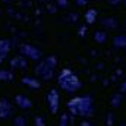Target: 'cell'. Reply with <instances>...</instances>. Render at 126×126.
I'll return each instance as SVG.
<instances>
[{"mask_svg":"<svg viewBox=\"0 0 126 126\" xmlns=\"http://www.w3.org/2000/svg\"><path fill=\"white\" fill-rule=\"evenodd\" d=\"M67 109L70 110V113L73 116H82V117H87V116H91L93 114V98L90 95H85V97H75L72 100L67 101Z\"/></svg>","mask_w":126,"mask_h":126,"instance_id":"6da1fadb","label":"cell"},{"mask_svg":"<svg viewBox=\"0 0 126 126\" xmlns=\"http://www.w3.org/2000/svg\"><path fill=\"white\" fill-rule=\"evenodd\" d=\"M57 82H59L60 88L66 93H76L82 87V82L79 81V78L75 73H72V70H69V69H63L60 72Z\"/></svg>","mask_w":126,"mask_h":126,"instance_id":"7a4b0ae2","label":"cell"},{"mask_svg":"<svg viewBox=\"0 0 126 126\" xmlns=\"http://www.w3.org/2000/svg\"><path fill=\"white\" fill-rule=\"evenodd\" d=\"M56 57L54 56H50L44 60L38 63L35 66V75L43 78V79H51L53 78V73H54V69H56Z\"/></svg>","mask_w":126,"mask_h":126,"instance_id":"3957f363","label":"cell"},{"mask_svg":"<svg viewBox=\"0 0 126 126\" xmlns=\"http://www.w3.org/2000/svg\"><path fill=\"white\" fill-rule=\"evenodd\" d=\"M59 103H60V97H59L57 90H50L48 94H47V104H48L51 113H57Z\"/></svg>","mask_w":126,"mask_h":126,"instance_id":"277c9868","label":"cell"},{"mask_svg":"<svg viewBox=\"0 0 126 126\" xmlns=\"http://www.w3.org/2000/svg\"><path fill=\"white\" fill-rule=\"evenodd\" d=\"M19 50H21V54H22L24 57H28V59H31V60H37V59L41 57V51H40L38 48L32 47V46H28V44L21 46Z\"/></svg>","mask_w":126,"mask_h":126,"instance_id":"5b68a950","label":"cell"},{"mask_svg":"<svg viewBox=\"0 0 126 126\" xmlns=\"http://www.w3.org/2000/svg\"><path fill=\"white\" fill-rule=\"evenodd\" d=\"M12 104L6 100V98H1L0 100V119H7L12 116Z\"/></svg>","mask_w":126,"mask_h":126,"instance_id":"8992f818","label":"cell"},{"mask_svg":"<svg viewBox=\"0 0 126 126\" xmlns=\"http://www.w3.org/2000/svg\"><path fill=\"white\" fill-rule=\"evenodd\" d=\"M15 103H16V106L21 107V109H31L32 107V101L28 97H25V95H22V94H19V95L15 97Z\"/></svg>","mask_w":126,"mask_h":126,"instance_id":"52a82bcc","label":"cell"},{"mask_svg":"<svg viewBox=\"0 0 126 126\" xmlns=\"http://www.w3.org/2000/svg\"><path fill=\"white\" fill-rule=\"evenodd\" d=\"M10 66H12V67H19V69H25V67H27V60H25V57H24L22 54H21V56H16V57L12 59Z\"/></svg>","mask_w":126,"mask_h":126,"instance_id":"ba28073f","label":"cell"},{"mask_svg":"<svg viewBox=\"0 0 126 126\" xmlns=\"http://www.w3.org/2000/svg\"><path fill=\"white\" fill-rule=\"evenodd\" d=\"M7 51H9V41H7V40L0 41V62L6 57Z\"/></svg>","mask_w":126,"mask_h":126,"instance_id":"9c48e42d","label":"cell"},{"mask_svg":"<svg viewBox=\"0 0 126 126\" xmlns=\"http://www.w3.org/2000/svg\"><path fill=\"white\" fill-rule=\"evenodd\" d=\"M94 40H95V43H98V44H104L107 41V32L106 31H95Z\"/></svg>","mask_w":126,"mask_h":126,"instance_id":"30bf717a","label":"cell"},{"mask_svg":"<svg viewBox=\"0 0 126 126\" xmlns=\"http://www.w3.org/2000/svg\"><path fill=\"white\" fill-rule=\"evenodd\" d=\"M113 44L116 48H123L126 47V35H119L113 40Z\"/></svg>","mask_w":126,"mask_h":126,"instance_id":"8fae6325","label":"cell"},{"mask_svg":"<svg viewBox=\"0 0 126 126\" xmlns=\"http://www.w3.org/2000/svg\"><path fill=\"white\" fill-rule=\"evenodd\" d=\"M22 84H25V85H28L31 88H40V82L37 79H32V78H24Z\"/></svg>","mask_w":126,"mask_h":126,"instance_id":"7c38bea8","label":"cell"},{"mask_svg":"<svg viewBox=\"0 0 126 126\" xmlns=\"http://www.w3.org/2000/svg\"><path fill=\"white\" fill-rule=\"evenodd\" d=\"M95 18H97V12H95L94 9H90V10L87 12V15H85L87 22H88V24H93L95 21Z\"/></svg>","mask_w":126,"mask_h":126,"instance_id":"4fadbf2b","label":"cell"},{"mask_svg":"<svg viewBox=\"0 0 126 126\" xmlns=\"http://www.w3.org/2000/svg\"><path fill=\"white\" fill-rule=\"evenodd\" d=\"M103 25H106L107 28H110V30H111V28H116V25H117V24H116V21H114L113 18H106V19L103 21Z\"/></svg>","mask_w":126,"mask_h":126,"instance_id":"5bb4252c","label":"cell"},{"mask_svg":"<svg viewBox=\"0 0 126 126\" xmlns=\"http://www.w3.org/2000/svg\"><path fill=\"white\" fill-rule=\"evenodd\" d=\"M13 75L9 70H0V81H10Z\"/></svg>","mask_w":126,"mask_h":126,"instance_id":"9a60e30c","label":"cell"},{"mask_svg":"<svg viewBox=\"0 0 126 126\" xmlns=\"http://www.w3.org/2000/svg\"><path fill=\"white\" fill-rule=\"evenodd\" d=\"M13 125L15 126H27V119L24 116H16L15 120H13Z\"/></svg>","mask_w":126,"mask_h":126,"instance_id":"2e32d148","label":"cell"},{"mask_svg":"<svg viewBox=\"0 0 126 126\" xmlns=\"http://www.w3.org/2000/svg\"><path fill=\"white\" fill-rule=\"evenodd\" d=\"M120 101H122V95L120 94H114L113 95V98H111V107H117L119 104H120Z\"/></svg>","mask_w":126,"mask_h":126,"instance_id":"e0dca14e","label":"cell"},{"mask_svg":"<svg viewBox=\"0 0 126 126\" xmlns=\"http://www.w3.org/2000/svg\"><path fill=\"white\" fill-rule=\"evenodd\" d=\"M34 123H35V126H46V120L43 116H37L34 119Z\"/></svg>","mask_w":126,"mask_h":126,"instance_id":"ac0fdd59","label":"cell"},{"mask_svg":"<svg viewBox=\"0 0 126 126\" xmlns=\"http://www.w3.org/2000/svg\"><path fill=\"white\" fill-rule=\"evenodd\" d=\"M67 120H69L67 114H66V113H64V114H62V117H60V123H59V126H67Z\"/></svg>","mask_w":126,"mask_h":126,"instance_id":"d6986e66","label":"cell"},{"mask_svg":"<svg viewBox=\"0 0 126 126\" xmlns=\"http://www.w3.org/2000/svg\"><path fill=\"white\" fill-rule=\"evenodd\" d=\"M107 1H109V3H110L111 6H117V4H119V3H120L122 0H107Z\"/></svg>","mask_w":126,"mask_h":126,"instance_id":"ffe728a7","label":"cell"},{"mask_svg":"<svg viewBox=\"0 0 126 126\" xmlns=\"http://www.w3.org/2000/svg\"><path fill=\"white\" fill-rule=\"evenodd\" d=\"M57 3H59V4H60L62 7H64V6L67 4V0H57Z\"/></svg>","mask_w":126,"mask_h":126,"instance_id":"44dd1931","label":"cell"},{"mask_svg":"<svg viewBox=\"0 0 126 126\" xmlns=\"http://www.w3.org/2000/svg\"><path fill=\"white\" fill-rule=\"evenodd\" d=\"M120 91H122V93H126V81L122 84V87H120Z\"/></svg>","mask_w":126,"mask_h":126,"instance_id":"7402d4cb","label":"cell"},{"mask_svg":"<svg viewBox=\"0 0 126 126\" xmlns=\"http://www.w3.org/2000/svg\"><path fill=\"white\" fill-rule=\"evenodd\" d=\"M81 126H93V125H91L90 122H82V123H81Z\"/></svg>","mask_w":126,"mask_h":126,"instance_id":"603a6c76","label":"cell"},{"mask_svg":"<svg viewBox=\"0 0 126 126\" xmlns=\"http://www.w3.org/2000/svg\"><path fill=\"white\" fill-rule=\"evenodd\" d=\"M78 3H79V4H82V3H84V4H85V0H78Z\"/></svg>","mask_w":126,"mask_h":126,"instance_id":"cb8c5ba5","label":"cell"},{"mask_svg":"<svg viewBox=\"0 0 126 126\" xmlns=\"http://www.w3.org/2000/svg\"><path fill=\"white\" fill-rule=\"evenodd\" d=\"M120 126H126V125H125V123H120Z\"/></svg>","mask_w":126,"mask_h":126,"instance_id":"d4e9b609","label":"cell"},{"mask_svg":"<svg viewBox=\"0 0 126 126\" xmlns=\"http://www.w3.org/2000/svg\"><path fill=\"white\" fill-rule=\"evenodd\" d=\"M125 4H126V0H125Z\"/></svg>","mask_w":126,"mask_h":126,"instance_id":"484cf974","label":"cell"}]
</instances>
